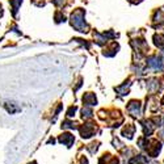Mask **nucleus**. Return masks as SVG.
Masks as SVG:
<instances>
[{
	"label": "nucleus",
	"instance_id": "nucleus-2",
	"mask_svg": "<svg viewBox=\"0 0 164 164\" xmlns=\"http://www.w3.org/2000/svg\"><path fill=\"white\" fill-rule=\"evenodd\" d=\"M129 110L133 116H139V113H141V110H139V102H131L129 105Z\"/></svg>",
	"mask_w": 164,
	"mask_h": 164
},
{
	"label": "nucleus",
	"instance_id": "nucleus-4",
	"mask_svg": "<svg viewBox=\"0 0 164 164\" xmlns=\"http://www.w3.org/2000/svg\"><path fill=\"white\" fill-rule=\"evenodd\" d=\"M22 1V0H12V4H13L15 7V11H17V8H19V4Z\"/></svg>",
	"mask_w": 164,
	"mask_h": 164
},
{
	"label": "nucleus",
	"instance_id": "nucleus-3",
	"mask_svg": "<svg viewBox=\"0 0 164 164\" xmlns=\"http://www.w3.org/2000/svg\"><path fill=\"white\" fill-rule=\"evenodd\" d=\"M131 163H136V164H147V159H146L144 156H138V157H135L134 160H133Z\"/></svg>",
	"mask_w": 164,
	"mask_h": 164
},
{
	"label": "nucleus",
	"instance_id": "nucleus-1",
	"mask_svg": "<svg viewBox=\"0 0 164 164\" xmlns=\"http://www.w3.org/2000/svg\"><path fill=\"white\" fill-rule=\"evenodd\" d=\"M84 13L83 11H76L71 17V22H72V26H75L76 29H79L80 32H86L84 30Z\"/></svg>",
	"mask_w": 164,
	"mask_h": 164
}]
</instances>
